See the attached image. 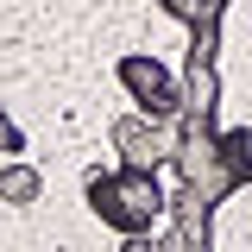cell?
I'll list each match as a JSON object with an SVG mask.
<instances>
[{"mask_svg": "<svg viewBox=\"0 0 252 252\" xmlns=\"http://www.w3.org/2000/svg\"><path fill=\"white\" fill-rule=\"evenodd\" d=\"M126 76H132L139 89H152V107H170V82H164L158 69H145V63H126Z\"/></svg>", "mask_w": 252, "mask_h": 252, "instance_id": "obj_2", "label": "cell"}, {"mask_svg": "<svg viewBox=\"0 0 252 252\" xmlns=\"http://www.w3.org/2000/svg\"><path fill=\"white\" fill-rule=\"evenodd\" d=\"M101 202H107V215L120 220V227H139V220L158 215V189L145 177H132V183H101Z\"/></svg>", "mask_w": 252, "mask_h": 252, "instance_id": "obj_1", "label": "cell"}]
</instances>
